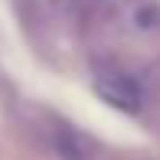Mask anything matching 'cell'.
Returning <instances> with one entry per match:
<instances>
[{
  "mask_svg": "<svg viewBox=\"0 0 160 160\" xmlns=\"http://www.w3.org/2000/svg\"><path fill=\"white\" fill-rule=\"evenodd\" d=\"M95 95L101 101H108L111 108L124 111V114L141 111V101H144L141 98V85L131 75H124V72H98L95 75Z\"/></svg>",
  "mask_w": 160,
  "mask_h": 160,
  "instance_id": "obj_1",
  "label": "cell"
},
{
  "mask_svg": "<svg viewBox=\"0 0 160 160\" xmlns=\"http://www.w3.org/2000/svg\"><path fill=\"white\" fill-rule=\"evenodd\" d=\"M52 147L59 150L62 160H88V147H85V141L75 134V131H69V128H59L52 134Z\"/></svg>",
  "mask_w": 160,
  "mask_h": 160,
  "instance_id": "obj_2",
  "label": "cell"
},
{
  "mask_svg": "<svg viewBox=\"0 0 160 160\" xmlns=\"http://www.w3.org/2000/svg\"><path fill=\"white\" fill-rule=\"evenodd\" d=\"M134 23H137V30H160V10L157 7H141L137 10V17H134Z\"/></svg>",
  "mask_w": 160,
  "mask_h": 160,
  "instance_id": "obj_3",
  "label": "cell"
}]
</instances>
